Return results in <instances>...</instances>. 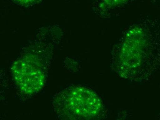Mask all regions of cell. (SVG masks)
<instances>
[{"label": "cell", "instance_id": "6da1fadb", "mask_svg": "<svg viewBox=\"0 0 160 120\" xmlns=\"http://www.w3.org/2000/svg\"><path fill=\"white\" fill-rule=\"evenodd\" d=\"M61 99L64 108L71 118H91L97 116L101 109L100 99L93 91L82 87H77L64 92Z\"/></svg>", "mask_w": 160, "mask_h": 120}, {"label": "cell", "instance_id": "7a4b0ae2", "mask_svg": "<svg viewBox=\"0 0 160 120\" xmlns=\"http://www.w3.org/2000/svg\"><path fill=\"white\" fill-rule=\"evenodd\" d=\"M12 69L17 84L24 93H36L43 86L45 76L38 62L32 59H18Z\"/></svg>", "mask_w": 160, "mask_h": 120}, {"label": "cell", "instance_id": "3957f363", "mask_svg": "<svg viewBox=\"0 0 160 120\" xmlns=\"http://www.w3.org/2000/svg\"><path fill=\"white\" fill-rule=\"evenodd\" d=\"M19 1H24V2H25V1H32V0H19Z\"/></svg>", "mask_w": 160, "mask_h": 120}]
</instances>
